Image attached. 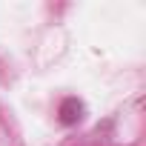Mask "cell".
Returning <instances> with one entry per match:
<instances>
[{"label": "cell", "instance_id": "1", "mask_svg": "<svg viewBox=\"0 0 146 146\" xmlns=\"http://www.w3.org/2000/svg\"><path fill=\"white\" fill-rule=\"evenodd\" d=\"M80 117H83V103H80L78 98H66V100L60 103V120H63L66 126L78 123Z\"/></svg>", "mask_w": 146, "mask_h": 146}]
</instances>
